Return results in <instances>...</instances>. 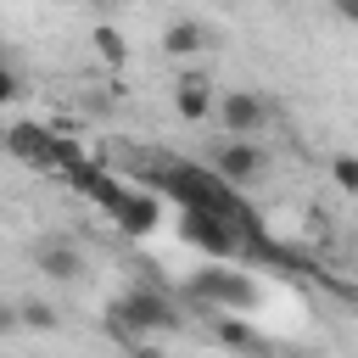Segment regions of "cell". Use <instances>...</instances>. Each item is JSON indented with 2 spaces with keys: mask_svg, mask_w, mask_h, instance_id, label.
<instances>
[{
  "mask_svg": "<svg viewBox=\"0 0 358 358\" xmlns=\"http://www.w3.org/2000/svg\"><path fill=\"white\" fill-rule=\"evenodd\" d=\"M213 117H218L224 140H257V134L274 123V106H268V95H257V90H224V95L213 101Z\"/></svg>",
  "mask_w": 358,
  "mask_h": 358,
  "instance_id": "obj_1",
  "label": "cell"
},
{
  "mask_svg": "<svg viewBox=\"0 0 358 358\" xmlns=\"http://www.w3.org/2000/svg\"><path fill=\"white\" fill-rule=\"evenodd\" d=\"M112 319H117L123 330H134L129 341H145L151 330H168V324H179V313H173V302H168L162 291H145V285H134V291H123V296L112 302Z\"/></svg>",
  "mask_w": 358,
  "mask_h": 358,
  "instance_id": "obj_2",
  "label": "cell"
},
{
  "mask_svg": "<svg viewBox=\"0 0 358 358\" xmlns=\"http://www.w3.org/2000/svg\"><path fill=\"white\" fill-rule=\"evenodd\" d=\"M207 162H213V179H218V185H241V190L268 173V151H263L257 140H218Z\"/></svg>",
  "mask_w": 358,
  "mask_h": 358,
  "instance_id": "obj_3",
  "label": "cell"
},
{
  "mask_svg": "<svg viewBox=\"0 0 358 358\" xmlns=\"http://www.w3.org/2000/svg\"><path fill=\"white\" fill-rule=\"evenodd\" d=\"M190 296L213 302V313H241V308L257 302V285H252L241 268H201V274L190 280Z\"/></svg>",
  "mask_w": 358,
  "mask_h": 358,
  "instance_id": "obj_4",
  "label": "cell"
},
{
  "mask_svg": "<svg viewBox=\"0 0 358 358\" xmlns=\"http://www.w3.org/2000/svg\"><path fill=\"white\" fill-rule=\"evenodd\" d=\"M213 101H218V90H213L207 73H179L173 78V112L185 123H207L213 117Z\"/></svg>",
  "mask_w": 358,
  "mask_h": 358,
  "instance_id": "obj_5",
  "label": "cell"
},
{
  "mask_svg": "<svg viewBox=\"0 0 358 358\" xmlns=\"http://www.w3.org/2000/svg\"><path fill=\"white\" fill-rule=\"evenodd\" d=\"M34 263L45 268V280H78L84 274V252L73 246V241H39V252H34Z\"/></svg>",
  "mask_w": 358,
  "mask_h": 358,
  "instance_id": "obj_6",
  "label": "cell"
},
{
  "mask_svg": "<svg viewBox=\"0 0 358 358\" xmlns=\"http://www.w3.org/2000/svg\"><path fill=\"white\" fill-rule=\"evenodd\" d=\"M207 45H213V28L196 22V17H173V22L162 28V50H168V56H196V50H207Z\"/></svg>",
  "mask_w": 358,
  "mask_h": 358,
  "instance_id": "obj_7",
  "label": "cell"
},
{
  "mask_svg": "<svg viewBox=\"0 0 358 358\" xmlns=\"http://www.w3.org/2000/svg\"><path fill=\"white\" fill-rule=\"evenodd\" d=\"M112 213L123 218L129 235H151V229H157V201H151V196H117Z\"/></svg>",
  "mask_w": 358,
  "mask_h": 358,
  "instance_id": "obj_8",
  "label": "cell"
},
{
  "mask_svg": "<svg viewBox=\"0 0 358 358\" xmlns=\"http://www.w3.org/2000/svg\"><path fill=\"white\" fill-rule=\"evenodd\" d=\"M90 45H95V56H101L106 67H123V62H129V45H123V34H117L112 22H95V28H90Z\"/></svg>",
  "mask_w": 358,
  "mask_h": 358,
  "instance_id": "obj_9",
  "label": "cell"
},
{
  "mask_svg": "<svg viewBox=\"0 0 358 358\" xmlns=\"http://www.w3.org/2000/svg\"><path fill=\"white\" fill-rule=\"evenodd\" d=\"M56 324H62V319H56L50 302H39V296L17 302V330H56Z\"/></svg>",
  "mask_w": 358,
  "mask_h": 358,
  "instance_id": "obj_10",
  "label": "cell"
},
{
  "mask_svg": "<svg viewBox=\"0 0 358 358\" xmlns=\"http://www.w3.org/2000/svg\"><path fill=\"white\" fill-rule=\"evenodd\" d=\"M213 336H218L224 347H257V336H252V324H246L241 313H218V319H213Z\"/></svg>",
  "mask_w": 358,
  "mask_h": 358,
  "instance_id": "obj_11",
  "label": "cell"
},
{
  "mask_svg": "<svg viewBox=\"0 0 358 358\" xmlns=\"http://www.w3.org/2000/svg\"><path fill=\"white\" fill-rule=\"evenodd\" d=\"M330 179H336V190H358V157L352 151H336L330 157Z\"/></svg>",
  "mask_w": 358,
  "mask_h": 358,
  "instance_id": "obj_12",
  "label": "cell"
},
{
  "mask_svg": "<svg viewBox=\"0 0 358 358\" xmlns=\"http://www.w3.org/2000/svg\"><path fill=\"white\" fill-rule=\"evenodd\" d=\"M17 95H22V78H17V73H11L6 62H0V106H11Z\"/></svg>",
  "mask_w": 358,
  "mask_h": 358,
  "instance_id": "obj_13",
  "label": "cell"
},
{
  "mask_svg": "<svg viewBox=\"0 0 358 358\" xmlns=\"http://www.w3.org/2000/svg\"><path fill=\"white\" fill-rule=\"evenodd\" d=\"M17 330V302H0V336Z\"/></svg>",
  "mask_w": 358,
  "mask_h": 358,
  "instance_id": "obj_14",
  "label": "cell"
},
{
  "mask_svg": "<svg viewBox=\"0 0 358 358\" xmlns=\"http://www.w3.org/2000/svg\"><path fill=\"white\" fill-rule=\"evenodd\" d=\"M129 358H162V347H151V341H129Z\"/></svg>",
  "mask_w": 358,
  "mask_h": 358,
  "instance_id": "obj_15",
  "label": "cell"
}]
</instances>
